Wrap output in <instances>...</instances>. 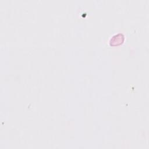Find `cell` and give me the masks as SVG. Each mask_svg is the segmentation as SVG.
Masks as SVG:
<instances>
[{"mask_svg":"<svg viewBox=\"0 0 149 149\" xmlns=\"http://www.w3.org/2000/svg\"><path fill=\"white\" fill-rule=\"evenodd\" d=\"M125 36L123 33H119L113 36L109 40V45L111 46H118L122 44L125 41Z\"/></svg>","mask_w":149,"mask_h":149,"instance_id":"1","label":"cell"}]
</instances>
